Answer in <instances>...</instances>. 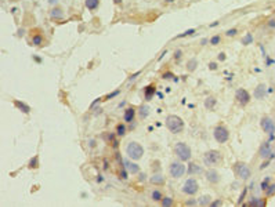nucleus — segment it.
<instances>
[{"label":"nucleus","instance_id":"obj_8","mask_svg":"<svg viewBox=\"0 0 275 207\" xmlns=\"http://www.w3.org/2000/svg\"><path fill=\"white\" fill-rule=\"evenodd\" d=\"M185 166L183 164L181 160H177V162H173L169 167V173L172 175L173 178H181L184 174H185Z\"/></svg>","mask_w":275,"mask_h":207},{"label":"nucleus","instance_id":"obj_46","mask_svg":"<svg viewBox=\"0 0 275 207\" xmlns=\"http://www.w3.org/2000/svg\"><path fill=\"white\" fill-rule=\"evenodd\" d=\"M246 192H247V189H243V192H242V195L239 196V202H238V204H242V200H243V198L246 196Z\"/></svg>","mask_w":275,"mask_h":207},{"label":"nucleus","instance_id":"obj_58","mask_svg":"<svg viewBox=\"0 0 275 207\" xmlns=\"http://www.w3.org/2000/svg\"><path fill=\"white\" fill-rule=\"evenodd\" d=\"M165 1H166V3H173L174 0H165Z\"/></svg>","mask_w":275,"mask_h":207},{"label":"nucleus","instance_id":"obj_20","mask_svg":"<svg viewBox=\"0 0 275 207\" xmlns=\"http://www.w3.org/2000/svg\"><path fill=\"white\" fill-rule=\"evenodd\" d=\"M84 6H86L87 10L94 11V10H97L98 6H100V0H84Z\"/></svg>","mask_w":275,"mask_h":207},{"label":"nucleus","instance_id":"obj_9","mask_svg":"<svg viewBox=\"0 0 275 207\" xmlns=\"http://www.w3.org/2000/svg\"><path fill=\"white\" fill-rule=\"evenodd\" d=\"M199 189V185H198V181L195 178H188L183 185V192L185 195L194 196Z\"/></svg>","mask_w":275,"mask_h":207},{"label":"nucleus","instance_id":"obj_35","mask_svg":"<svg viewBox=\"0 0 275 207\" xmlns=\"http://www.w3.org/2000/svg\"><path fill=\"white\" fill-rule=\"evenodd\" d=\"M265 193H267V196H274L275 195V184L268 185V188L265 189Z\"/></svg>","mask_w":275,"mask_h":207},{"label":"nucleus","instance_id":"obj_55","mask_svg":"<svg viewBox=\"0 0 275 207\" xmlns=\"http://www.w3.org/2000/svg\"><path fill=\"white\" fill-rule=\"evenodd\" d=\"M102 181H104V178L101 175H98V177H97V182H102Z\"/></svg>","mask_w":275,"mask_h":207},{"label":"nucleus","instance_id":"obj_23","mask_svg":"<svg viewBox=\"0 0 275 207\" xmlns=\"http://www.w3.org/2000/svg\"><path fill=\"white\" fill-rule=\"evenodd\" d=\"M198 66V60L196 58H191V60L187 61V71L188 72H194Z\"/></svg>","mask_w":275,"mask_h":207},{"label":"nucleus","instance_id":"obj_56","mask_svg":"<svg viewBox=\"0 0 275 207\" xmlns=\"http://www.w3.org/2000/svg\"><path fill=\"white\" fill-rule=\"evenodd\" d=\"M113 3L115 4H122V0H113Z\"/></svg>","mask_w":275,"mask_h":207},{"label":"nucleus","instance_id":"obj_17","mask_svg":"<svg viewBox=\"0 0 275 207\" xmlns=\"http://www.w3.org/2000/svg\"><path fill=\"white\" fill-rule=\"evenodd\" d=\"M50 18L51 20H62L64 18V10L61 7H53L50 11Z\"/></svg>","mask_w":275,"mask_h":207},{"label":"nucleus","instance_id":"obj_49","mask_svg":"<svg viewBox=\"0 0 275 207\" xmlns=\"http://www.w3.org/2000/svg\"><path fill=\"white\" fill-rule=\"evenodd\" d=\"M207 43H209V39H207V37H203V39L200 40V46H206Z\"/></svg>","mask_w":275,"mask_h":207},{"label":"nucleus","instance_id":"obj_36","mask_svg":"<svg viewBox=\"0 0 275 207\" xmlns=\"http://www.w3.org/2000/svg\"><path fill=\"white\" fill-rule=\"evenodd\" d=\"M173 57H174V61H177V62H178V61L183 58V50L177 48V50L174 51V55H173Z\"/></svg>","mask_w":275,"mask_h":207},{"label":"nucleus","instance_id":"obj_13","mask_svg":"<svg viewBox=\"0 0 275 207\" xmlns=\"http://www.w3.org/2000/svg\"><path fill=\"white\" fill-rule=\"evenodd\" d=\"M124 168L129 171V174H138L140 173V166L137 163H133L132 160H124Z\"/></svg>","mask_w":275,"mask_h":207},{"label":"nucleus","instance_id":"obj_38","mask_svg":"<svg viewBox=\"0 0 275 207\" xmlns=\"http://www.w3.org/2000/svg\"><path fill=\"white\" fill-rule=\"evenodd\" d=\"M140 75H141V71H137L136 73H133V75H130V76H129V83H132V82H134V80H136Z\"/></svg>","mask_w":275,"mask_h":207},{"label":"nucleus","instance_id":"obj_41","mask_svg":"<svg viewBox=\"0 0 275 207\" xmlns=\"http://www.w3.org/2000/svg\"><path fill=\"white\" fill-rule=\"evenodd\" d=\"M101 101H102V98H101V97H98V98H96V100H94V101H93V102H91V105H90V109H93V108L96 106L97 104H100Z\"/></svg>","mask_w":275,"mask_h":207},{"label":"nucleus","instance_id":"obj_26","mask_svg":"<svg viewBox=\"0 0 275 207\" xmlns=\"http://www.w3.org/2000/svg\"><path fill=\"white\" fill-rule=\"evenodd\" d=\"M148 115H149V106L148 105H141L140 106V116H141V119H147Z\"/></svg>","mask_w":275,"mask_h":207},{"label":"nucleus","instance_id":"obj_40","mask_svg":"<svg viewBox=\"0 0 275 207\" xmlns=\"http://www.w3.org/2000/svg\"><path fill=\"white\" fill-rule=\"evenodd\" d=\"M268 181H270V177H267V178H265V181H263V182H261V185H260L261 191H265V189L268 188Z\"/></svg>","mask_w":275,"mask_h":207},{"label":"nucleus","instance_id":"obj_57","mask_svg":"<svg viewBox=\"0 0 275 207\" xmlns=\"http://www.w3.org/2000/svg\"><path fill=\"white\" fill-rule=\"evenodd\" d=\"M18 35H20V36L24 35V29H21V31H18Z\"/></svg>","mask_w":275,"mask_h":207},{"label":"nucleus","instance_id":"obj_54","mask_svg":"<svg viewBox=\"0 0 275 207\" xmlns=\"http://www.w3.org/2000/svg\"><path fill=\"white\" fill-rule=\"evenodd\" d=\"M88 145H90V148H94L96 147V141H94V139H90V144H88Z\"/></svg>","mask_w":275,"mask_h":207},{"label":"nucleus","instance_id":"obj_18","mask_svg":"<svg viewBox=\"0 0 275 207\" xmlns=\"http://www.w3.org/2000/svg\"><path fill=\"white\" fill-rule=\"evenodd\" d=\"M187 173L189 175H198V174H202V173H203V168L195 163H189L188 164V168H187Z\"/></svg>","mask_w":275,"mask_h":207},{"label":"nucleus","instance_id":"obj_7","mask_svg":"<svg viewBox=\"0 0 275 207\" xmlns=\"http://www.w3.org/2000/svg\"><path fill=\"white\" fill-rule=\"evenodd\" d=\"M234 173H235L236 177H239L242 179H247L252 175V171L249 166L246 163H242V162H236L234 164Z\"/></svg>","mask_w":275,"mask_h":207},{"label":"nucleus","instance_id":"obj_16","mask_svg":"<svg viewBox=\"0 0 275 207\" xmlns=\"http://www.w3.org/2000/svg\"><path fill=\"white\" fill-rule=\"evenodd\" d=\"M14 105H15V108H18L22 113H25V115H29V113H31V106H29L28 104H25L24 101L14 100Z\"/></svg>","mask_w":275,"mask_h":207},{"label":"nucleus","instance_id":"obj_2","mask_svg":"<svg viewBox=\"0 0 275 207\" xmlns=\"http://www.w3.org/2000/svg\"><path fill=\"white\" fill-rule=\"evenodd\" d=\"M126 155L132 160H140L144 156V148L141 144L136 142V141H130L126 145Z\"/></svg>","mask_w":275,"mask_h":207},{"label":"nucleus","instance_id":"obj_11","mask_svg":"<svg viewBox=\"0 0 275 207\" xmlns=\"http://www.w3.org/2000/svg\"><path fill=\"white\" fill-rule=\"evenodd\" d=\"M205 175H206V179L210 184H219L220 182V174L217 170H214V168H209V170L205 173Z\"/></svg>","mask_w":275,"mask_h":207},{"label":"nucleus","instance_id":"obj_43","mask_svg":"<svg viewBox=\"0 0 275 207\" xmlns=\"http://www.w3.org/2000/svg\"><path fill=\"white\" fill-rule=\"evenodd\" d=\"M210 206H213V207L223 206V202H221V200H214V202H211V203H210Z\"/></svg>","mask_w":275,"mask_h":207},{"label":"nucleus","instance_id":"obj_33","mask_svg":"<svg viewBox=\"0 0 275 207\" xmlns=\"http://www.w3.org/2000/svg\"><path fill=\"white\" fill-rule=\"evenodd\" d=\"M160 204L163 207H170V206H173V199L169 198V196H165V198H162V200H160Z\"/></svg>","mask_w":275,"mask_h":207},{"label":"nucleus","instance_id":"obj_10","mask_svg":"<svg viewBox=\"0 0 275 207\" xmlns=\"http://www.w3.org/2000/svg\"><path fill=\"white\" fill-rule=\"evenodd\" d=\"M235 100L241 106H246L247 104L250 102L252 97H250V94H249L247 90H245V88H238L235 93Z\"/></svg>","mask_w":275,"mask_h":207},{"label":"nucleus","instance_id":"obj_48","mask_svg":"<svg viewBox=\"0 0 275 207\" xmlns=\"http://www.w3.org/2000/svg\"><path fill=\"white\" fill-rule=\"evenodd\" d=\"M185 204H187V206H195V204H198V202H196V200H188Z\"/></svg>","mask_w":275,"mask_h":207},{"label":"nucleus","instance_id":"obj_29","mask_svg":"<svg viewBox=\"0 0 275 207\" xmlns=\"http://www.w3.org/2000/svg\"><path fill=\"white\" fill-rule=\"evenodd\" d=\"M42 44H43V36L42 35L32 36V46H42Z\"/></svg>","mask_w":275,"mask_h":207},{"label":"nucleus","instance_id":"obj_51","mask_svg":"<svg viewBox=\"0 0 275 207\" xmlns=\"http://www.w3.org/2000/svg\"><path fill=\"white\" fill-rule=\"evenodd\" d=\"M219 61H225V54L224 52H220L219 54Z\"/></svg>","mask_w":275,"mask_h":207},{"label":"nucleus","instance_id":"obj_15","mask_svg":"<svg viewBox=\"0 0 275 207\" xmlns=\"http://www.w3.org/2000/svg\"><path fill=\"white\" fill-rule=\"evenodd\" d=\"M265 84H259L257 87L255 88V91H253V97H255L256 100H263L264 95H265Z\"/></svg>","mask_w":275,"mask_h":207},{"label":"nucleus","instance_id":"obj_14","mask_svg":"<svg viewBox=\"0 0 275 207\" xmlns=\"http://www.w3.org/2000/svg\"><path fill=\"white\" fill-rule=\"evenodd\" d=\"M134 117H136V109L133 106L126 108V109H124V113H123L124 122H126V123H132V122H134Z\"/></svg>","mask_w":275,"mask_h":207},{"label":"nucleus","instance_id":"obj_28","mask_svg":"<svg viewBox=\"0 0 275 207\" xmlns=\"http://www.w3.org/2000/svg\"><path fill=\"white\" fill-rule=\"evenodd\" d=\"M151 198H152V200H155V202H160L162 198H163V195H162V192H160L159 189H154L151 193Z\"/></svg>","mask_w":275,"mask_h":207},{"label":"nucleus","instance_id":"obj_30","mask_svg":"<svg viewBox=\"0 0 275 207\" xmlns=\"http://www.w3.org/2000/svg\"><path fill=\"white\" fill-rule=\"evenodd\" d=\"M249 206H265V200L259 199V198H253V199L250 200Z\"/></svg>","mask_w":275,"mask_h":207},{"label":"nucleus","instance_id":"obj_25","mask_svg":"<svg viewBox=\"0 0 275 207\" xmlns=\"http://www.w3.org/2000/svg\"><path fill=\"white\" fill-rule=\"evenodd\" d=\"M253 40H255V39H253V35H252V33H246V35L242 37L241 43H242L243 46H249V44L253 43Z\"/></svg>","mask_w":275,"mask_h":207},{"label":"nucleus","instance_id":"obj_32","mask_svg":"<svg viewBox=\"0 0 275 207\" xmlns=\"http://www.w3.org/2000/svg\"><path fill=\"white\" fill-rule=\"evenodd\" d=\"M220 43H221V36L220 35H214L209 39V44H210V46H217V44H220Z\"/></svg>","mask_w":275,"mask_h":207},{"label":"nucleus","instance_id":"obj_6","mask_svg":"<svg viewBox=\"0 0 275 207\" xmlns=\"http://www.w3.org/2000/svg\"><path fill=\"white\" fill-rule=\"evenodd\" d=\"M260 126H261V128L264 130V133H267L268 136H270V141H272V139L275 138V136H274V133H275L274 120H272L271 117H268V116H264V117H261Z\"/></svg>","mask_w":275,"mask_h":207},{"label":"nucleus","instance_id":"obj_22","mask_svg":"<svg viewBox=\"0 0 275 207\" xmlns=\"http://www.w3.org/2000/svg\"><path fill=\"white\" fill-rule=\"evenodd\" d=\"M216 104H217V100H216L214 97H207L206 100H205V108L210 111V109H213L216 106Z\"/></svg>","mask_w":275,"mask_h":207},{"label":"nucleus","instance_id":"obj_27","mask_svg":"<svg viewBox=\"0 0 275 207\" xmlns=\"http://www.w3.org/2000/svg\"><path fill=\"white\" fill-rule=\"evenodd\" d=\"M195 32H196V29H195V28L187 29L185 32H183V33H180V35H177V36L174 37V39H183V37H187V36H192Z\"/></svg>","mask_w":275,"mask_h":207},{"label":"nucleus","instance_id":"obj_19","mask_svg":"<svg viewBox=\"0 0 275 207\" xmlns=\"http://www.w3.org/2000/svg\"><path fill=\"white\" fill-rule=\"evenodd\" d=\"M156 88H155V84H149V86H147V87L144 88V97H145V100L149 101L154 97V94H155Z\"/></svg>","mask_w":275,"mask_h":207},{"label":"nucleus","instance_id":"obj_42","mask_svg":"<svg viewBox=\"0 0 275 207\" xmlns=\"http://www.w3.org/2000/svg\"><path fill=\"white\" fill-rule=\"evenodd\" d=\"M207 66H209L210 71H217V66H219V65H217V62H209Z\"/></svg>","mask_w":275,"mask_h":207},{"label":"nucleus","instance_id":"obj_31","mask_svg":"<svg viewBox=\"0 0 275 207\" xmlns=\"http://www.w3.org/2000/svg\"><path fill=\"white\" fill-rule=\"evenodd\" d=\"M124 134H126V126H124L123 123L118 124V126H116V136H118V137H123Z\"/></svg>","mask_w":275,"mask_h":207},{"label":"nucleus","instance_id":"obj_24","mask_svg":"<svg viewBox=\"0 0 275 207\" xmlns=\"http://www.w3.org/2000/svg\"><path fill=\"white\" fill-rule=\"evenodd\" d=\"M198 203H199L200 206H210V203H211V198H210L209 195H203V196H200L199 200H198Z\"/></svg>","mask_w":275,"mask_h":207},{"label":"nucleus","instance_id":"obj_34","mask_svg":"<svg viewBox=\"0 0 275 207\" xmlns=\"http://www.w3.org/2000/svg\"><path fill=\"white\" fill-rule=\"evenodd\" d=\"M29 168H37L39 167V156H33L32 159L29 160Z\"/></svg>","mask_w":275,"mask_h":207},{"label":"nucleus","instance_id":"obj_47","mask_svg":"<svg viewBox=\"0 0 275 207\" xmlns=\"http://www.w3.org/2000/svg\"><path fill=\"white\" fill-rule=\"evenodd\" d=\"M267 25L270 26V28H275V20H270L267 22Z\"/></svg>","mask_w":275,"mask_h":207},{"label":"nucleus","instance_id":"obj_5","mask_svg":"<svg viewBox=\"0 0 275 207\" xmlns=\"http://www.w3.org/2000/svg\"><path fill=\"white\" fill-rule=\"evenodd\" d=\"M213 136H214V139L219 144H225L228 139H230V131H228V128L225 127V126L219 124V126L214 128Z\"/></svg>","mask_w":275,"mask_h":207},{"label":"nucleus","instance_id":"obj_21","mask_svg":"<svg viewBox=\"0 0 275 207\" xmlns=\"http://www.w3.org/2000/svg\"><path fill=\"white\" fill-rule=\"evenodd\" d=\"M149 181H151L154 185H163L165 184V177L162 174H154L149 178Z\"/></svg>","mask_w":275,"mask_h":207},{"label":"nucleus","instance_id":"obj_12","mask_svg":"<svg viewBox=\"0 0 275 207\" xmlns=\"http://www.w3.org/2000/svg\"><path fill=\"white\" fill-rule=\"evenodd\" d=\"M259 155H260V157H263V159H268V157H270V155H272L271 144H270V142H264L263 145H261V148H260Z\"/></svg>","mask_w":275,"mask_h":207},{"label":"nucleus","instance_id":"obj_1","mask_svg":"<svg viewBox=\"0 0 275 207\" xmlns=\"http://www.w3.org/2000/svg\"><path fill=\"white\" fill-rule=\"evenodd\" d=\"M166 127L173 134H180L184 130V120L177 115H169L166 117Z\"/></svg>","mask_w":275,"mask_h":207},{"label":"nucleus","instance_id":"obj_3","mask_svg":"<svg viewBox=\"0 0 275 207\" xmlns=\"http://www.w3.org/2000/svg\"><path fill=\"white\" fill-rule=\"evenodd\" d=\"M174 153H176V156L181 160V162H188V160H191V156H192L191 147L187 145L185 142H177L176 144L174 145Z\"/></svg>","mask_w":275,"mask_h":207},{"label":"nucleus","instance_id":"obj_44","mask_svg":"<svg viewBox=\"0 0 275 207\" xmlns=\"http://www.w3.org/2000/svg\"><path fill=\"white\" fill-rule=\"evenodd\" d=\"M145 179H147V175H145V173H140V177H138L140 182H144Z\"/></svg>","mask_w":275,"mask_h":207},{"label":"nucleus","instance_id":"obj_45","mask_svg":"<svg viewBox=\"0 0 275 207\" xmlns=\"http://www.w3.org/2000/svg\"><path fill=\"white\" fill-rule=\"evenodd\" d=\"M170 77H176L172 72H166V73H163V79H170Z\"/></svg>","mask_w":275,"mask_h":207},{"label":"nucleus","instance_id":"obj_50","mask_svg":"<svg viewBox=\"0 0 275 207\" xmlns=\"http://www.w3.org/2000/svg\"><path fill=\"white\" fill-rule=\"evenodd\" d=\"M47 1H48V4H50V6H56V4H58V1H60V0H47Z\"/></svg>","mask_w":275,"mask_h":207},{"label":"nucleus","instance_id":"obj_39","mask_svg":"<svg viewBox=\"0 0 275 207\" xmlns=\"http://www.w3.org/2000/svg\"><path fill=\"white\" fill-rule=\"evenodd\" d=\"M118 94H120V88H118V90H115V91H113V93H111V94H108V95L105 97V98H107V100H112V98H113V97H116V95H118Z\"/></svg>","mask_w":275,"mask_h":207},{"label":"nucleus","instance_id":"obj_52","mask_svg":"<svg viewBox=\"0 0 275 207\" xmlns=\"http://www.w3.org/2000/svg\"><path fill=\"white\" fill-rule=\"evenodd\" d=\"M166 54H167V50H165V51L162 52V54H160V57H159V58H158V61H162V60H163V57L166 55Z\"/></svg>","mask_w":275,"mask_h":207},{"label":"nucleus","instance_id":"obj_37","mask_svg":"<svg viewBox=\"0 0 275 207\" xmlns=\"http://www.w3.org/2000/svg\"><path fill=\"white\" fill-rule=\"evenodd\" d=\"M236 33H238V29L232 28V29H228L227 32H225V36H228V37H234V36H236Z\"/></svg>","mask_w":275,"mask_h":207},{"label":"nucleus","instance_id":"obj_4","mask_svg":"<svg viewBox=\"0 0 275 207\" xmlns=\"http://www.w3.org/2000/svg\"><path fill=\"white\" fill-rule=\"evenodd\" d=\"M223 160V155L220 151H216V149H210L207 151L203 156V163L207 167H211V166H216V164L221 163Z\"/></svg>","mask_w":275,"mask_h":207},{"label":"nucleus","instance_id":"obj_53","mask_svg":"<svg viewBox=\"0 0 275 207\" xmlns=\"http://www.w3.org/2000/svg\"><path fill=\"white\" fill-rule=\"evenodd\" d=\"M217 25H219V21H214L213 24L209 25V28H214V26H217Z\"/></svg>","mask_w":275,"mask_h":207}]
</instances>
